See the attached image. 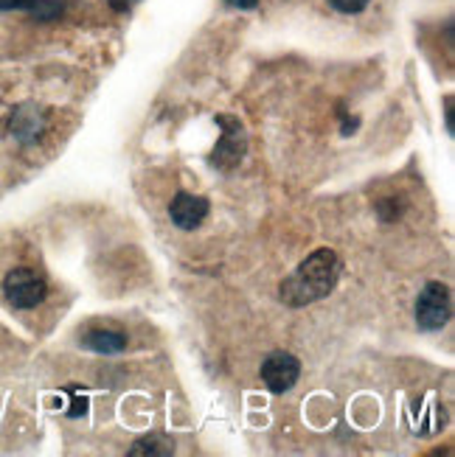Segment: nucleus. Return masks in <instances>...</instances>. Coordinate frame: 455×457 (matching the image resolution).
Wrapping results in <instances>:
<instances>
[{"label":"nucleus","mask_w":455,"mask_h":457,"mask_svg":"<svg viewBox=\"0 0 455 457\" xmlns=\"http://www.w3.org/2000/svg\"><path fill=\"white\" fill-rule=\"evenodd\" d=\"M341 258L334 250H315L309 258L299 264L290 278H284L282 284V301L292 309L309 306L315 301L326 297L334 287H338L341 278Z\"/></svg>","instance_id":"obj_1"},{"label":"nucleus","mask_w":455,"mask_h":457,"mask_svg":"<svg viewBox=\"0 0 455 457\" xmlns=\"http://www.w3.org/2000/svg\"><path fill=\"white\" fill-rule=\"evenodd\" d=\"M4 292H6V301L14 309H34L46 301L48 284H46V278L34 272L31 267H14L4 278Z\"/></svg>","instance_id":"obj_2"},{"label":"nucleus","mask_w":455,"mask_h":457,"mask_svg":"<svg viewBox=\"0 0 455 457\" xmlns=\"http://www.w3.org/2000/svg\"><path fill=\"white\" fill-rule=\"evenodd\" d=\"M216 124L223 127V137H220V144L214 146L211 166H216L220 171H231L240 166L245 157V149H248L245 129L240 124V118H233V115H216Z\"/></svg>","instance_id":"obj_3"},{"label":"nucleus","mask_w":455,"mask_h":457,"mask_svg":"<svg viewBox=\"0 0 455 457\" xmlns=\"http://www.w3.org/2000/svg\"><path fill=\"white\" fill-rule=\"evenodd\" d=\"M452 314V301H450V289L439 281H433L422 289L417 297V323L422 331H439L450 323Z\"/></svg>","instance_id":"obj_4"},{"label":"nucleus","mask_w":455,"mask_h":457,"mask_svg":"<svg viewBox=\"0 0 455 457\" xmlns=\"http://www.w3.org/2000/svg\"><path fill=\"white\" fill-rule=\"evenodd\" d=\"M299 376H301V362L295 360L292 353L273 351L270 356H265V362H262V382L267 385L270 393L282 395V393L292 390L295 382H299Z\"/></svg>","instance_id":"obj_5"},{"label":"nucleus","mask_w":455,"mask_h":457,"mask_svg":"<svg viewBox=\"0 0 455 457\" xmlns=\"http://www.w3.org/2000/svg\"><path fill=\"white\" fill-rule=\"evenodd\" d=\"M46 112L39 110V107H34V104H20L14 112H12V118H9V129H12V135L17 137L20 144H34L39 135H43V129H46Z\"/></svg>","instance_id":"obj_6"},{"label":"nucleus","mask_w":455,"mask_h":457,"mask_svg":"<svg viewBox=\"0 0 455 457\" xmlns=\"http://www.w3.org/2000/svg\"><path fill=\"white\" fill-rule=\"evenodd\" d=\"M169 216L181 230H194L208 216V200L194 194H177L169 205Z\"/></svg>","instance_id":"obj_7"},{"label":"nucleus","mask_w":455,"mask_h":457,"mask_svg":"<svg viewBox=\"0 0 455 457\" xmlns=\"http://www.w3.org/2000/svg\"><path fill=\"white\" fill-rule=\"evenodd\" d=\"M85 348L96 351V353H122L127 348V337L122 331H110V328H93L85 334V340H82Z\"/></svg>","instance_id":"obj_8"},{"label":"nucleus","mask_w":455,"mask_h":457,"mask_svg":"<svg viewBox=\"0 0 455 457\" xmlns=\"http://www.w3.org/2000/svg\"><path fill=\"white\" fill-rule=\"evenodd\" d=\"M132 457L138 454H172V444L164 441L161 435H152V438H144V441H138L132 449H130Z\"/></svg>","instance_id":"obj_9"},{"label":"nucleus","mask_w":455,"mask_h":457,"mask_svg":"<svg viewBox=\"0 0 455 457\" xmlns=\"http://www.w3.org/2000/svg\"><path fill=\"white\" fill-rule=\"evenodd\" d=\"M63 0H37V6L29 12L31 17H37L39 23H48V20H56L59 14H63Z\"/></svg>","instance_id":"obj_10"},{"label":"nucleus","mask_w":455,"mask_h":457,"mask_svg":"<svg viewBox=\"0 0 455 457\" xmlns=\"http://www.w3.org/2000/svg\"><path fill=\"white\" fill-rule=\"evenodd\" d=\"M329 4L341 14H358V12H363L368 6V0H329Z\"/></svg>","instance_id":"obj_11"},{"label":"nucleus","mask_w":455,"mask_h":457,"mask_svg":"<svg viewBox=\"0 0 455 457\" xmlns=\"http://www.w3.org/2000/svg\"><path fill=\"white\" fill-rule=\"evenodd\" d=\"M37 0H0V12H31Z\"/></svg>","instance_id":"obj_12"},{"label":"nucleus","mask_w":455,"mask_h":457,"mask_svg":"<svg viewBox=\"0 0 455 457\" xmlns=\"http://www.w3.org/2000/svg\"><path fill=\"white\" fill-rule=\"evenodd\" d=\"M107 4H110V9H115V12H130V9L138 4V0H107Z\"/></svg>","instance_id":"obj_13"},{"label":"nucleus","mask_w":455,"mask_h":457,"mask_svg":"<svg viewBox=\"0 0 455 457\" xmlns=\"http://www.w3.org/2000/svg\"><path fill=\"white\" fill-rule=\"evenodd\" d=\"M256 4H259V0H228V6L233 9H256Z\"/></svg>","instance_id":"obj_14"}]
</instances>
